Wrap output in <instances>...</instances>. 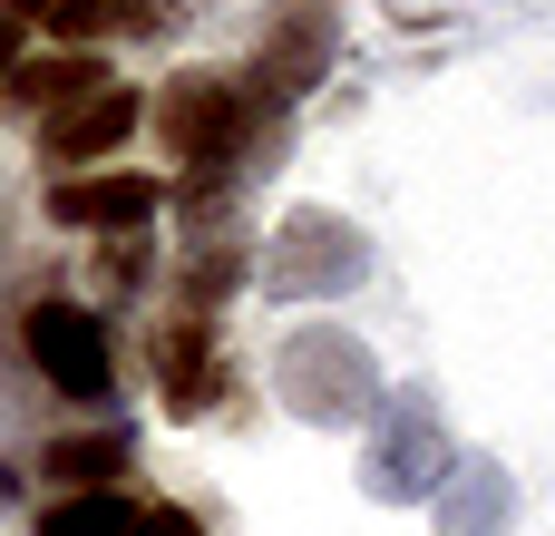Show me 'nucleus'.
I'll list each match as a JSON object with an SVG mask.
<instances>
[{
    "label": "nucleus",
    "mask_w": 555,
    "mask_h": 536,
    "mask_svg": "<svg viewBox=\"0 0 555 536\" xmlns=\"http://www.w3.org/2000/svg\"><path fill=\"white\" fill-rule=\"evenodd\" d=\"M156 137H166V156L195 176V166H234L244 156V137H254V88L234 78V68H176L166 88H156Z\"/></svg>",
    "instance_id": "f257e3e1"
},
{
    "label": "nucleus",
    "mask_w": 555,
    "mask_h": 536,
    "mask_svg": "<svg viewBox=\"0 0 555 536\" xmlns=\"http://www.w3.org/2000/svg\"><path fill=\"white\" fill-rule=\"evenodd\" d=\"M341 59V0H273L263 10V39H254V107H302Z\"/></svg>",
    "instance_id": "f03ea898"
},
{
    "label": "nucleus",
    "mask_w": 555,
    "mask_h": 536,
    "mask_svg": "<svg viewBox=\"0 0 555 536\" xmlns=\"http://www.w3.org/2000/svg\"><path fill=\"white\" fill-rule=\"evenodd\" d=\"M20 352H29V371L59 400H107V381H117L107 312H88V303H29L20 312Z\"/></svg>",
    "instance_id": "7ed1b4c3"
},
{
    "label": "nucleus",
    "mask_w": 555,
    "mask_h": 536,
    "mask_svg": "<svg viewBox=\"0 0 555 536\" xmlns=\"http://www.w3.org/2000/svg\"><path fill=\"white\" fill-rule=\"evenodd\" d=\"M361 225H341V215H322V205H302V215H283V234H273V264H263V293L273 303H312V293H351L361 283Z\"/></svg>",
    "instance_id": "20e7f679"
},
{
    "label": "nucleus",
    "mask_w": 555,
    "mask_h": 536,
    "mask_svg": "<svg viewBox=\"0 0 555 536\" xmlns=\"http://www.w3.org/2000/svg\"><path fill=\"white\" fill-rule=\"evenodd\" d=\"M273 371H283V400H302L312 420L371 410V352H361L351 332H293Z\"/></svg>",
    "instance_id": "39448f33"
},
{
    "label": "nucleus",
    "mask_w": 555,
    "mask_h": 536,
    "mask_svg": "<svg viewBox=\"0 0 555 536\" xmlns=\"http://www.w3.org/2000/svg\"><path fill=\"white\" fill-rule=\"evenodd\" d=\"M166 205V186L156 176H137V166H107V176H59L49 195H39V215L49 225H68V234H146V215Z\"/></svg>",
    "instance_id": "423d86ee"
},
{
    "label": "nucleus",
    "mask_w": 555,
    "mask_h": 536,
    "mask_svg": "<svg viewBox=\"0 0 555 536\" xmlns=\"http://www.w3.org/2000/svg\"><path fill=\"white\" fill-rule=\"evenodd\" d=\"M137 117H146V107H137V88H117V78H107V88L68 98L59 117H39L29 137H39V156H49V166H88V156H117V146L137 137Z\"/></svg>",
    "instance_id": "0eeeda50"
},
{
    "label": "nucleus",
    "mask_w": 555,
    "mask_h": 536,
    "mask_svg": "<svg viewBox=\"0 0 555 536\" xmlns=\"http://www.w3.org/2000/svg\"><path fill=\"white\" fill-rule=\"evenodd\" d=\"M156 400H166L176 420H195V410H215V400H224V361H215V322L176 312V322L156 332Z\"/></svg>",
    "instance_id": "6e6552de"
},
{
    "label": "nucleus",
    "mask_w": 555,
    "mask_h": 536,
    "mask_svg": "<svg viewBox=\"0 0 555 536\" xmlns=\"http://www.w3.org/2000/svg\"><path fill=\"white\" fill-rule=\"evenodd\" d=\"M166 20H176V0H59L39 29L68 39V49H88V39H156Z\"/></svg>",
    "instance_id": "1a4fd4ad"
},
{
    "label": "nucleus",
    "mask_w": 555,
    "mask_h": 536,
    "mask_svg": "<svg viewBox=\"0 0 555 536\" xmlns=\"http://www.w3.org/2000/svg\"><path fill=\"white\" fill-rule=\"evenodd\" d=\"M88 88H107V68H98V59H78V49H68V59H20V68L0 78V98H10L29 127H39V117H59L68 98H88Z\"/></svg>",
    "instance_id": "9d476101"
},
{
    "label": "nucleus",
    "mask_w": 555,
    "mask_h": 536,
    "mask_svg": "<svg viewBox=\"0 0 555 536\" xmlns=\"http://www.w3.org/2000/svg\"><path fill=\"white\" fill-rule=\"evenodd\" d=\"M127 430H68V439H49L39 449V478H59L68 498H98L107 478H127Z\"/></svg>",
    "instance_id": "9b49d317"
},
{
    "label": "nucleus",
    "mask_w": 555,
    "mask_h": 536,
    "mask_svg": "<svg viewBox=\"0 0 555 536\" xmlns=\"http://www.w3.org/2000/svg\"><path fill=\"white\" fill-rule=\"evenodd\" d=\"M244 283V244H205V254H185V273H176V312H195V322H215V303Z\"/></svg>",
    "instance_id": "f8f14e48"
},
{
    "label": "nucleus",
    "mask_w": 555,
    "mask_h": 536,
    "mask_svg": "<svg viewBox=\"0 0 555 536\" xmlns=\"http://www.w3.org/2000/svg\"><path fill=\"white\" fill-rule=\"evenodd\" d=\"M146 527V508H127L117 488H98V498H49L39 508V536H137Z\"/></svg>",
    "instance_id": "ddd939ff"
},
{
    "label": "nucleus",
    "mask_w": 555,
    "mask_h": 536,
    "mask_svg": "<svg viewBox=\"0 0 555 536\" xmlns=\"http://www.w3.org/2000/svg\"><path fill=\"white\" fill-rule=\"evenodd\" d=\"M146 273H156L146 234H107V244H98V293H137Z\"/></svg>",
    "instance_id": "4468645a"
},
{
    "label": "nucleus",
    "mask_w": 555,
    "mask_h": 536,
    "mask_svg": "<svg viewBox=\"0 0 555 536\" xmlns=\"http://www.w3.org/2000/svg\"><path fill=\"white\" fill-rule=\"evenodd\" d=\"M137 536H205V518H195V508H146Z\"/></svg>",
    "instance_id": "2eb2a0df"
},
{
    "label": "nucleus",
    "mask_w": 555,
    "mask_h": 536,
    "mask_svg": "<svg viewBox=\"0 0 555 536\" xmlns=\"http://www.w3.org/2000/svg\"><path fill=\"white\" fill-rule=\"evenodd\" d=\"M20 49H29V29H20V20H10V10H0V78H10V68H20Z\"/></svg>",
    "instance_id": "dca6fc26"
},
{
    "label": "nucleus",
    "mask_w": 555,
    "mask_h": 536,
    "mask_svg": "<svg viewBox=\"0 0 555 536\" xmlns=\"http://www.w3.org/2000/svg\"><path fill=\"white\" fill-rule=\"evenodd\" d=\"M0 10H10V20H20V29H39V20H49V10H59V0H0Z\"/></svg>",
    "instance_id": "f3484780"
}]
</instances>
